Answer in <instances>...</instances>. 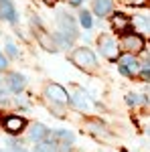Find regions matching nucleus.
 I'll return each instance as SVG.
<instances>
[{"label":"nucleus","mask_w":150,"mask_h":152,"mask_svg":"<svg viewBox=\"0 0 150 152\" xmlns=\"http://www.w3.org/2000/svg\"><path fill=\"white\" fill-rule=\"evenodd\" d=\"M71 61H73V65H77L83 71H95L97 67V59L89 49H75L71 55Z\"/></svg>","instance_id":"f257e3e1"},{"label":"nucleus","mask_w":150,"mask_h":152,"mask_svg":"<svg viewBox=\"0 0 150 152\" xmlns=\"http://www.w3.org/2000/svg\"><path fill=\"white\" fill-rule=\"evenodd\" d=\"M97 45H100V51H102V55L104 57H108L110 61H116L118 59V43H116L114 37L110 35H102L100 39H97Z\"/></svg>","instance_id":"f03ea898"},{"label":"nucleus","mask_w":150,"mask_h":152,"mask_svg":"<svg viewBox=\"0 0 150 152\" xmlns=\"http://www.w3.org/2000/svg\"><path fill=\"white\" fill-rule=\"evenodd\" d=\"M45 94L47 97L51 99V102H55V104H67L71 97L69 94L61 87V85H57V83H51V85H47V89H45Z\"/></svg>","instance_id":"7ed1b4c3"},{"label":"nucleus","mask_w":150,"mask_h":152,"mask_svg":"<svg viewBox=\"0 0 150 152\" xmlns=\"http://www.w3.org/2000/svg\"><path fill=\"white\" fill-rule=\"evenodd\" d=\"M122 47L126 49V51H130V55L132 53H138V51H142L144 49V39L140 35H124L122 37Z\"/></svg>","instance_id":"20e7f679"},{"label":"nucleus","mask_w":150,"mask_h":152,"mask_svg":"<svg viewBox=\"0 0 150 152\" xmlns=\"http://www.w3.org/2000/svg\"><path fill=\"white\" fill-rule=\"evenodd\" d=\"M2 124H4V130L8 134H20L24 130V126H26V120L20 116H6Z\"/></svg>","instance_id":"39448f33"},{"label":"nucleus","mask_w":150,"mask_h":152,"mask_svg":"<svg viewBox=\"0 0 150 152\" xmlns=\"http://www.w3.org/2000/svg\"><path fill=\"white\" fill-rule=\"evenodd\" d=\"M140 69V63L136 61V57H132V55H124V57L120 59V71L124 73V75H136Z\"/></svg>","instance_id":"423d86ee"},{"label":"nucleus","mask_w":150,"mask_h":152,"mask_svg":"<svg viewBox=\"0 0 150 152\" xmlns=\"http://www.w3.org/2000/svg\"><path fill=\"white\" fill-rule=\"evenodd\" d=\"M0 16L4 20H8V23H14L16 20V10H14L10 0H0Z\"/></svg>","instance_id":"0eeeda50"},{"label":"nucleus","mask_w":150,"mask_h":152,"mask_svg":"<svg viewBox=\"0 0 150 152\" xmlns=\"http://www.w3.org/2000/svg\"><path fill=\"white\" fill-rule=\"evenodd\" d=\"M112 24H114V28L118 31V33H128V28L132 26V20H130V16L118 12L114 18H112Z\"/></svg>","instance_id":"6e6552de"},{"label":"nucleus","mask_w":150,"mask_h":152,"mask_svg":"<svg viewBox=\"0 0 150 152\" xmlns=\"http://www.w3.org/2000/svg\"><path fill=\"white\" fill-rule=\"evenodd\" d=\"M8 85H10V89L14 94H18V91L24 89V77L20 73H10L8 75Z\"/></svg>","instance_id":"1a4fd4ad"},{"label":"nucleus","mask_w":150,"mask_h":152,"mask_svg":"<svg viewBox=\"0 0 150 152\" xmlns=\"http://www.w3.org/2000/svg\"><path fill=\"white\" fill-rule=\"evenodd\" d=\"M112 0H95L93 2V12L97 14V16H105L108 12H112Z\"/></svg>","instance_id":"9d476101"},{"label":"nucleus","mask_w":150,"mask_h":152,"mask_svg":"<svg viewBox=\"0 0 150 152\" xmlns=\"http://www.w3.org/2000/svg\"><path fill=\"white\" fill-rule=\"evenodd\" d=\"M47 136H49V130L43 124H33V128H31V138L33 140H45Z\"/></svg>","instance_id":"9b49d317"},{"label":"nucleus","mask_w":150,"mask_h":152,"mask_svg":"<svg viewBox=\"0 0 150 152\" xmlns=\"http://www.w3.org/2000/svg\"><path fill=\"white\" fill-rule=\"evenodd\" d=\"M37 37H39V43H41L47 51H57V43H55L51 37H47L43 31H37Z\"/></svg>","instance_id":"f8f14e48"},{"label":"nucleus","mask_w":150,"mask_h":152,"mask_svg":"<svg viewBox=\"0 0 150 152\" xmlns=\"http://www.w3.org/2000/svg\"><path fill=\"white\" fill-rule=\"evenodd\" d=\"M79 23H81V26H85V28H91V24H93V20H91V14L87 10H83L79 14Z\"/></svg>","instance_id":"ddd939ff"},{"label":"nucleus","mask_w":150,"mask_h":152,"mask_svg":"<svg viewBox=\"0 0 150 152\" xmlns=\"http://www.w3.org/2000/svg\"><path fill=\"white\" fill-rule=\"evenodd\" d=\"M53 136H55V138H61V140H65V142H73V134H71V132H65V130H59V132H55V134H53Z\"/></svg>","instance_id":"4468645a"},{"label":"nucleus","mask_w":150,"mask_h":152,"mask_svg":"<svg viewBox=\"0 0 150 152\" xmlns=\"http://www.w3.org/2000/svg\"><path fill=\"white\" fill-rule=\"evenodd\" d=\"M35 152H55V148L49 142H41L39 146H35Z\"/></svg>","instance_id":"2eb2a0df"},{"label":"nucleus","mask_w":150,"mask_h":152,"mask_svg":"<svg viewBox=\"0 0 150 152\" xmlns=\"http://www.w3.org/2000/svg\"><path fill=\"white\" fill-rule=\"evenodd\" d=\"M140 77H142V79H144V81H146V79H148L150 77V67H148V63H144V65H140Z\"/></svg>","instance_id":"dca6fc26"},{"label":"nucleus","mask_w":150,"mask_h":152,"mask_svg":"<svg viewBox=\"0 0 150 152\" xmlns=\"http://www.w3.org/2000/svg\"><path fill=\"white\" fill-rule=\"evenodd\" d=\"M6 53H8L10 57H16V47H14L12 43H8V45H6Z\"/></svg>","instance_id":"f3484780"},{"label":"nucleus","mask_w":150,"mask_h":152,"mask_svg":"<svg viewBox=\"0 0 150 152\" xmlns=\"http://www.w3.org/2000/svg\"><path fill=\"white\" fill-rule=\"evenodd\" d=\"M126 102H128V104H130V105H136V104H138V95L130 94V95H128V97H126Z\"/></svg>","instance_id":"a211bd4d"},{"label":"nucleus","mask_w":150,"mask_h":152,"mask_svg":"<svg viewBox=\"0 0 150 152\" xmlns=\"http://www.w3.org/2000/svg\"><path fill=\"white\" fill-rule=\"evenodd\" d=\"M6 65H8V63H6V57L0 53V69H6Z\"/></svg>","instance_id":"6ab92c4d"},{"label":"nucleus","mask_w":150,"mask_h":152,"mask_svg":"<svg viewBox=\"0 0 150 152\" xmlns=\"http://www.w3.org/2000/svg\"><path fill=\"white\" fill-rule=\"evenodd\" d=\"M69 4H73V6H79L81 0H69Z\"/></svg>","instance_id":"aec40b11"},{"label":"nucleus","mask_w":150,"mask_h":152,"mask_svg":"<svg viewBox=\"0 0 150 152\" xmlns=\"http://www.w3.org/2000/svg\"><path fill=\"white\" fill-rule=\"evenodd\" d=\"M128 2H134V4H144V0H128Z\"/></svg>","instance_id":"412c9836"},{"label":"nucleus","mask_w":150,"mask_h":152,"mask_svg":"<svg viewBox=\"0 0 150 152\" xmlns=\"http://www.w3.org/2000/svg\"><path fill=\"white\" fill-rule=\"evenodd\" d=\"M45 2H47V4H53V2H55V0H45Z\"/></svg>","instance_id":"4be33fe9"}]
</instances>
